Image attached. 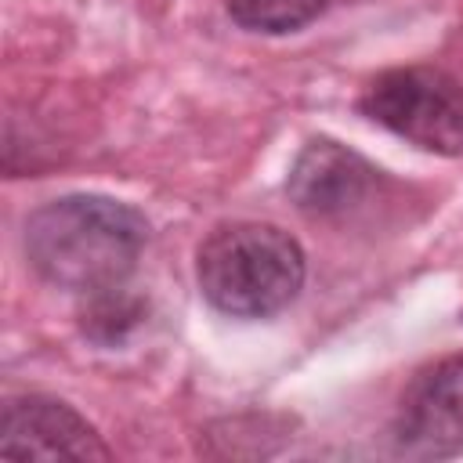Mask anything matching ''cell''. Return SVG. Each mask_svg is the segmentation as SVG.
Wrapping results in <instances>:
<instances>
[{
	"label": "cell",
	"mask_w": 463,
	"mask_h": 463,
	"mask_svg": "<svg viewBox=\"0 0 463 463\" xmlns=\"http://www.w3.org/2000/svg\"><path fill=\"white\" fill-rule=\"evenodd\" d=\"M195 279L210 307L232 318H271L304 286V250L279 224L232 221L195 253Z\"/></svg>",
	"instance_id": "2"
},
{
	"label": "cell",
	"mask_w": 463,
	"mask_h": 463,
	"mask_svg": "<svg viewBox=\"0 0 463 463\" xmlns=\"http://www.w3.org/2000/svg\"><path fill=\"white\" fill-rule=\"evenodd\" d=\"M376 174L380 170H373L347 145L333 137H315L297 156L286 177V192L293 206L307 217H340L369 195Z\"/></svg>",
	"instance_id": "6"
},
{
	"label": "cell",
	"mask_w": 463,
	"mask_h": 463,
	"mask_svg": "<svg viewBox=\"0 0 463 463\" xmlns=\"http://www.w3.org/2000/svg\"><path fill=\"white\" fill-rule=\"evenodd\" d=\"M358 109L416 148L463 156V87L441 69H387L362 90Z\"/></svg>",
	"instance_id": "3"
},
{
	"label": "cell",
	"mask_w": 463,
	"mask_h": 463,
	"mask_svg": "<svg viewBox=\"0 0 463 463\" xmlns=\"http://www.w3.org/2000/svg\"><path fill=\"white\" fill-rule=\"evenodd\" d=\"M391 449L405 459H449L463 452V354L423 365L398 398Z\"/></svg>",
	"instance_id": "4"
},
{
	"label": "cell",
	"mask_w": 463,
	"mask_h": 463,
	"mask_svg": "<svg viewBox=\"0 0 463 463\" xmlns=\"http://www.w3.org/2000/svg\"><path fill=\"white\" fill-rule=\"evenodd\" d=\"M232 22H239L250 33H293L307 22H315L326 7V0H224Z\"/></svg>",
	"instance_id": "8"
},
{
	"label": "cell",
	"mask_w": 463,
	"mask_h": 463,
	"mask_svg": "<svg viewBox=\"0 0 463 463\" xmlns=\"http://www.w3.org/2000/svg\"><path fill=\"white\" fill-rule=\"evenodd\" d=\"M0 456L7 459H109L101 434L65 402L14 394L4 402Z\"/></svg>",
	"instance_id": "5"
},
{
	"label": "cell",
	"mask_w": 463,
	"mask_h": 463,
	"mask_svg": "<svg viewBox=\"0 0 463 463\" xmlns=\"http://www.w3.org/2000/svg\"><path fill=\"white\" fill-rule=\"evenodd\" d=\"M148 242V221L109 195H61L25 217L22 250L29 268L72 293L123 286Z\"/></svg>",
	"instance_id": "1"
},
{
	"label": "cell",
	"mask_w": 463,
	"mask_h": 463,
	"mask_svg": "<svg viewBox=\"0 0 463 463\" xmlns=\"http://www.w3.org/2000/svg\"><path fill=\"white\" fill-rule=\"evenodd\" d=\"M145 318V300L127 293L123 286L101 289V293H87V304L80 307V329L94 340V344H123L127 333Z\"/></svg>",
	"instance_id": "7"
}]
</instances>
